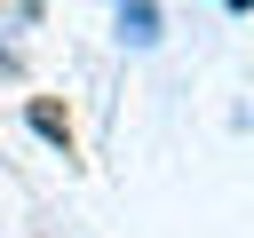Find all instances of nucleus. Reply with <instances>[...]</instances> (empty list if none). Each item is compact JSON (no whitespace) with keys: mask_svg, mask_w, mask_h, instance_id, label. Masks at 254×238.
<instances>
[{"mask_svg":"<svg viewBox=\"0 0 254 238\" xmlns=\"http://www.w3.org/2000/svg\"><path fill=\"white\" fill-rule=\"evenodd\" d=\"M32 127H40V135H48V143H71V119H64V111H56V103H32Z\"/></svg>","mask_w":254,"mask_h":238,"instance_id":"nucleus-1","label":"nucleus"},{"mask_svg":"<svg viewBox=\"0 0 254 238\" xmlns=\"http://www.w3.org/2000/svg\"><path fill=\"white\" fill-rule=\"evenodd\" d=\"M159 32V16H151V0H127V40H151Z\"/></svg>","mask_w":254,"mask_h":238,"instance_id":"nucleus-2","label":"nucleus"}]
</instances>
